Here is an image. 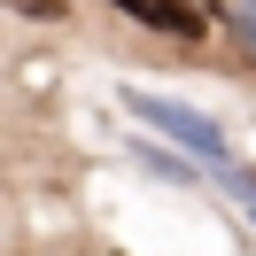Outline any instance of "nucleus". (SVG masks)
<instances>
[{
	"instance_id": "1",
	"label": "nucleus",
	"mask_w": 256,
	"mask_h": 256,
	"mask_svg": "<svg viewBox=\"0 0 256 256\" xmlns=\"http://www.w3.org/2000/svg\"><path fill=\"white\" fill-rule=\"evenodd\" d=\"M124 109L140 116V124H156L163 140H178V148H186L194 163H225V132L210 124L202 109H186V101H163V94H140V86L124 94Z\"/></svg>"
},
{
	"instance_id": "2",
	"label": "nucleus",
	"mask_w": 256,
	"mask_h": 256,
	"mask_svg": "<svg viewBox=\"0 0 256 256\" xmlns=\"http://www.w3.org/2000/svg\"><path fill=\"white\" fill-rule=\"evenodd\" d=\"M132 24H148V32H171V39H202L210 24H202V8L194 0H116Z\"/></svg>"
},
{
	"instance_id": "3",
	"label": "nucleus",
	"mask_w": 256,
	"mask_h": 256,
	"mask_svg": "<svg viewBox=\"0 0 256 256\" xmlns=\"http://www.w3.org/2000/svg\"><path fill=\"white\" fill-rule=\"evenodd\" d=\"M225 186H233V202L256 218V171H225Z\"/></svg>"
},
{
	"instance_id": "4",
	"label": "nucleus",
	"mask_w": 256,
	"mask_h": 256,
	"mask_svg": "<svg viewBox=\"0 0 256 256\" xmlns=\"http://www.w3.org/2000/svg\"><path fill=\"white\" fill-rule=\"evenodd\" d=\"M233 32H240V47L256 54V0H240V8H233Z\"/></svg>"
},
{
	"instance_id": "5",
	"label": "nucleus",
	"mask_w": 256,
	"mask_h": 256,
	"mask_svg": "<svg viewBox=\"0 0 256 256\" xmlns=\"http://www.w3.org/2000/svg\"><path fill=\"white\" fill-rule=\"evenodd\" d=\"M16 8H24V16H47V24H54V0H16Z\"/></svg>"
}]
</instances>
